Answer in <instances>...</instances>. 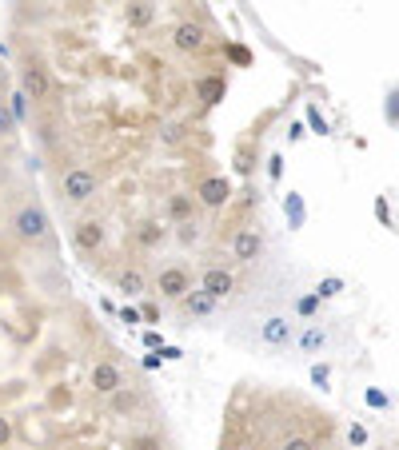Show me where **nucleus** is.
<instances>
[{
    "label": "nucleus",
    "mask_w": 399,
    "mask_h": 450,
    "mask_svg": "<svg viewBox=\"0 0 399 450\" xmlns=\"http://www.w3.org/2000/svg\"><path fill=\"white\" fill-rule=\"evenodd\" d=\"M72 239L80 251H100L104 247V239H108V232H104V223L100 219H80L72 227Z\"/></svg>",
    "instance_id": "obj_9"
},
{
    "label": "nucleus",
    "mask_w": 399,
    "mask_h": 450,
    "mask_svg": "<svg viewBox=\"0 0 399 450\" xmlns=\"http://www.w3.org/2000/svg\"><path fill=\"white\" fill-rule=\"evenodd\" d=\"M92 390H96V395H108V399H112V395H120V390L128 387L124 383V371H120V366L116 363H108V359H100L96 366H92Z\"/></svg>",
    "instance_id": "obj_6"
},
{
    "label": "nucleus",
    "mask_w": 399,
    "mask_h": 450,
    "mask_svg": "<svg viewBox=\"0 0 399 450\" xmlns=\"http://www.w3.org/2000/svg\"><path fill=\"white\" fill-rule=\"evenodd\" d=\"M196 204L228 207L232 204V180H224V176H204V180L196 183Z\"/></svg>",
    "instance_id": "obj_4"
},
{
    "label": "nucleus",
    "mask_w": 399,
    "mask_h": 450,
    "mask_svg": "<svg viewBox=\"0 0 399 450\" xmlns=\"http://www.w3.org/2000/svg\"><path fill=\"white\" fill-rule=\"evenodd\" d=\"M236 171H240V176H251V171H256V159H251L248 147H240V152H236Z\"/></svg>",
    "instance_id": "obj_25"
},
{
    "label": "nucleus",
    "mask_w": 399,
    "mask_h": 450,
    "mask_svg": "<svg viewBox=\"0 0 399 450\" xmlns=\"http://www.w3.org/2000/svg\"><path fill=\"white\" fill-rule=\"evenodd\" d=\"M144 347H148V351H164V339H160V331H144Z\"/></svg>",
    "instance_id": "obj_33"
},
{
    "label": "nucleus",
    "mask_w": 399,
    "mask_h": 450,
    "mask_svg": "<svg viewBox=\"0 0 399 450\" xmlns=\"http://www.w3.org/2000/svg\"><path fill=\"white\" fill-rule=\"evenodd\" d=\"M263 256V232L260 227H240L232 235V259L236 263H256Z\"/></svg>",
    "instance_id": "obj_5"
},
{
    "label": "nucleus",
    "mask_w": 399,
    "mask_h": 450,
    "mask_svg": "<svg viewBox=\"0 0 399 450\" xmlns=\"http://www.w3.org/2000/svg\"><path fill=\"white\" fill-rule=\"evenodd\" d=\"M339 291H344V279H336V275H327V279L315 283V295H320V299H332V295H339Z\"/></svg>",
    "instance_id": "obj_20"
},
{
    "label": "nucleus",
    "mask_w": 399,
    "mask_h": 450,
    "mask_svg": "<svg viewBox=\"0 0 399 450\" xmlns=\"http://www.w3.org/2000/svg\"><path fill=\"white\" fill-rule=\"evenodd\" d=\"M116 315H120V323H128V327H136L140 319H144V311H136V307H120Z\"/></svg>",
    "instance_id": "obj_32"
},
{
    "label": "nucleus",
    "mask_w": 399,
    "mask_h": 450,
    "mask_svg": "<svg viewBox=\"0 0 399 450\" xmlns=\"http://www.w3.org/2000/svg\"><path fill=\"white\" fill-rule=\"evenodd\" d=\"M112 402H116V411H128V406H136V390H120V395H112Z\"/></svg>",
    "instance_id": "obj_31"
},
{
    "label": "nucleus",
    "mask_w": 399,
    "mask_h": 450,
    "mask_svg": "<svg viewBox=\"0 0 399 450\" xmlns=\"http://www.w3.org/2000/svg\"><path fill=\"white\" fill-rule=\"evenodd\" d=\"M116 287H120L128 299H136V295L148 291V279H144V271H140V267H124V271H120V279H116Z\"/></svg>",
    "instance_id": "obj_16"
},
{
    "label": "nucleus",
    "mask_w": 399,
    "mask_h": 450,
    "mask_svg": "<svg viewBox=\"0 0 399 450\" xmlns=\"http://www.w3.org/2000/svg\"><path fill=\"white\" fill-rule=\"evenodd\" d=\"M192 216H196V195H168V219L172 223H192Z\"/></svg>",
    "instance_id": "obj_13"
},
{
    "label": "nucleus",
    "mask_w": 399,
    "mask_h": 450,
    "mask_svg": "<svg viewBox=\"0 0 399 450\" xmlns=\"http://www.w3.org/2000/svg\"><path fill=\"white\" fill-rule=\"evenodd\" d=\"M128 28H144V25H152V16H156V8L152 4H128Z\"/></svg>",
    "instance_id": "obj_17"
},
{
    "label": "nucleus",
    "mask_w": 399,
    "mask_h": 450,
    "mask_svg": "<svg viewBox=\"0 0 399 450\" xmlns=\"http://www.w3.org/2000/svg\"><path fill=\"white\" fill-rule=\"evenodd\" d=\"M236 450H256V446H236Z\"/></svg>",
    "instance_id": "obj_40"
},
{
    "label": "nucleus",
    "mask_w": 399,
    "mask_h": 450,
    "mask_svg": "<svg viewBox=\"0 0 399 450\" xmlns=\"http://www.w3.org/2000/svg\"><path fill=\"white\" fill-rule=\"evenodd\" d=\"M128 450H160V438L156 435H136L128 442Z\"/></svg>",
    "instance_id": "obj_26"
},
{
    "label": "nucleus",
    "mask_w": 399,
    "mask_h": 450,
    "mask_svg": "<svg viewBox=\"0 0 399 450\" xmlns=\"http://www.w3.org/2000/svg\"><path fill=\"white\" fill-rule=\"evenodd\" d=\"M320 303H324V299H320V295H303V299H299V303H296V315L299 319H312L315 315V311H320Z\"/></svg>",
    "instance_id": "obj_19"
},
{
    "label": "nucleus",
    "mask_w": 399,
    "mask_h": 450,
    "mask_svg": "<svg viewBox=\"0 0 399 450\" xmlns=\"http://www.w3.org/2000/svg\"><path fill=\"white\" fill-rule=\"evenodd\" d=\"M164 239H168V227H164L160 219H144L136 227V244L140 247H160Z\"/></svg>",
    "instance_id": "obj_15"
},
{
    "label": "nucleus",
    "mask_w": 399,
    "mask_h": 450,
    "mask_svg": "<svg viewBox=\"0 0 399 450\" xmlns=\"http://www.w3.org/2000/svg\"><path fill=\"white\" fill-rule=\"evenodd\" d=\"M20 92H25L28 100H48V92H52L48 72H44L40 64H28L25 72H20Z\"/></svg>",
    "instance_id": "obj_10"
},
{
    "label": "nucleus",
    "mask_w": 399,
    "mask_h": 450,
    "mask_svg": "<svg viewBox=\"0 0 399 450\" xmlns=\"http://www.w3.org/2000/svg\"><path fill=\"white\" fill-rule=\"evenodd\" d=\"M232 287H236V279H232V271L228 267H208L204 275H200V291H208L212 299H224Z\"/></svg>",
    "instance_id": "obj_11"
},
{
    "label": "nucleus",
    "mask_w": 399,
    "mask_h": 450,
    "mask_svg": "<svg viewBox=\"0 0 399 450\" xmlns=\"http://www.w3.org/2000/svg\"><path fill=\"white\" fill-rule=\"evenodd\" d=\"M8 108H13L16 124H25V120H28V96H25V92H13V100H8Z\"/></svg>",
    "instance_id": "obj_23"
},
{
    "label": "nucleus",
    "mask_w": 399,
    "mask_h": 450,
    "mask_svg": "<svg viewBox=\"0 0 399 450\" xmlns=\"http://www.w3.org/2000/svg\"><path fill=\"white\" fill-rule=\"evenodd\" d=\"M156 291H160L164 299H172V303H184L188 291H192V275H188V267H180V263L164 267L160 275H156Z\"/></svg>",
    "instance_id": "obj_3"
},
{
    "label": "nucleus",
    "mask_w": 399,
    "mask_h": 450,
    "mask_svg": "<svg viewBox=\"0 0 399 450\" xmlns=\"http://www.w3.org/2000/svg\"><path fill=\"white\" fill-rule=\"evenodd\" d=\"M284 211H287V223H292V227H303V199H299L296 192H287Z\"/></svg>",
    "instance_id": "obj_18"
},
{
    "label": "nucleus",
    "mask_w": 399,
    "mask_h": 450,
    "mask_svg": "<svg viewBox=\"0 0 399 450\" xmlns=\"http://www.w3.org/2000/svg\"><path fill=\"white\" fill-rule=\"evenodd\" d=\"M348 438H351V446H363V442H367V430H363V426H351Z\"/></svg>",
    "instance_id": "obj_35"
},
{
    "label": "nucleus",
    "mask_w": 399,
    "mask_h": 450,
    "mask_svg": "<svg viewBox=\"0 0 399 450\" xmlns=\"http://www.w3.org/2000/svg\"><path fill=\"white\" fill-rule=\"evenodd\" d=\"M308 124H312L315 135H327V120L320 116V108H308Z\"/></svg>",
    "instance_id": "obj_30"
},
{
    "label": "nucleus",
    "mask_w": 399,
    "mask_h": 450,
    "mask_svg": "<svg viewBox=\"0 0 399 450\" xmlns=\"http://www.w3.org/2000/svg\"><path fill=\"white\" fill-rule=\"evenodd\" d=\"M308 375H312V387L327 390V383H332V366H327V363H312V371H308Z\"/></svg>",
    "instance_id": "obj_21"
},
{
    "label": "nucleus",
    "mask_w": 399,
    "mask_h": 450,
    "mask_svg": "<svg viewBox=\"0 0 399 450\" xmlns=\"http://www.w3.org/2000/svg\"><path fill=\"white\" fill-rule=\"evenodd\" d=\"M260 339L268 343V347H287V343L296 339V327H292L287 315H268L260 323Z\"/></svg>",
    "instance_id": "obj_8"
},
{
    "label": "nucleus",
    "mask_w": 399,
    "mask_h": 450,
    "mask_svg": "<svg viewBox=\"0 0 399 450\" xmlns=\"http://www.w3.org/2000/svg\"><path fill=\"white\" fill-rule=\"evenodd\" d=\"M8 446H13V418L0 414V450H8Z\"/></svg>",
    "instance_id": "obj_29"
},
{
    "label": "nucleus",
    "mask_w": 399,
    "mask_h": 450,
    "mask_svg": "<svg viewBox=\"0 0 399 450\" xmlns=\"http://www.w3.org/2000/svg\"><path fill=\"white\" fill-rule=\"evenodd\" d=\"M280 450H315V442L312 438H303V435H292V438H284V446Z\"/></svg>",
    "instance_id": "obj_27"
},
{
    "label": "nucleus",
    "mask_w": 399,
    "mask_h": 450,
    "mask_svg": "<svg viewBox=\"0 0 399 450\" xmlns=\"http://www.w3.org/2000/svg\"><path fill=\"white\" fill-rule=\"evenodd\" d=\"M200 96L216 104V96H224V80H200Z\"/></svg>",
    "instance_id": "obj_22"
},
{
    "label": "nucleus",
    "mask_w": 399,
    "mask_h": 450,
    "mask_svg": "<svg viewBox=\"0 0 399 450\" xmlns=\"http://www.w3.org/2000/svg\"><path fill=\"white\" fill-rule=\"evenodd\" d=\"M48 216H44V207H37V204H28V207H20L13 216V232L25 239V244H44L48 239Z\"/></svg>",
    "instance_id": "obj_1"
},
{
    "label": "nucleus",
    "mask_w": 399,
    "mask_h": 450,
    "mask_svg": "<svg viewBox=\"0 0 399 450\" xmlns=\"http://www.w3.org/2000/svg\"><path fill=\"white\" fill-rule=\"evenodd\" d=\"M144 319H148V323H156V319H160V311H156L152 303H144Z\"/></svg>",
    "instance_id": "obj_38"
},
{
    "label": "nucleus",
    "mask_w": 399,
    "mask_h": 450,
    "mask_svg": "<svg viewBox=\"0 0 399 450\" xmlns=\"http://www.w3.org/2000/svg\"><path fill=\"white\" fill-rule=\"evenodd\" d=\"M60 192H64V199H68V204H88V199L96 195V171H88V168L64 171Z\"/></svg>",
    "instance_id": "obj_2"
},
{
    "label": "nucleus",
    "mask_w": 399,
    "mask_h": 450,
    "mask_svg": "<svg viewBox=\"0 0 399 450\" xmlns=\"http://www.w3.org/2000/svg\"><path fill=\"white\" fill-rule=\"evenodd\" d=\"M172 44L180 52H204L208 48V32H204L200 20H180V25L172 28Z\"/></svg>",
    "instance_id": "obj_7"
},
{
    "label": "nucleus",
    "mask_w": 399,
    "mask_h": 450,
    "mask_svg": "<svg viewBox=\"0 0 399 450\" xmlns=\"http://www.w3.org/2000/svg\"><path fill=\"white\" fill-rule=\"evenodd\" d=\"M375 216L384 219V223L391 219V207H387V199H375Z\"/></svg>",
    "instance_id": "obj_36"
},
{
    "label": "nucleus",
    "mask_w": 399,
    "mask_h": 450,
    "mask_svg": "<svg viewBox=\"0 0 399 450\" xmlns=\"http://www.w3.org/2000/svg\"><path fill=\"white\" fill-rule=\"evenodd\" d=\"M216 303H220V299H212L208 291H200V287H192V291H188V299H184L180 307H184V311H188L192 319H208V315L216 311Z\"/></svg>",
    "instance_id": "obj_12"
},
{
    "label": "nucleus",
    "mask_w": 399,
    "mask_h": 450,
    "mask_svg": "<svg viewBox=\"0 0 399 450\" xmlns=\"http://www.w3.org/2000/svg\"><path fill=\"white\" fill-rule=\"evenodd\" d=\"M268 176H272V180H280V176H284V156H272V159H268Z\"/></svg>",
    "instance_id": "obj_34"
},
{
    "label": "nucleus",
    "mask_w": 399,
    "mask_h": 450,
    "mask_svg": "<svg viewBox=\"0 0 399 450\" xmlns=\"http://www.w3.org/2000/svg\"><path fill=\"white\" fill-rule=\"evenodd\" d=\"M16 132V116H13V108L0 100V135H13Z\"/></svg>",
    "instance_id": "obj_24"
},
{
    "label": "nucleus",
    "mask_w": 399,
    "mask_h": 450,
    "mask_svg": "<svg viewBox=\"0 0 399 450\" xmlns=\"http://www.w3.org/2000/svg\"><path fill=\"white\" fill-rule=\"evenodd\" d=\"M327 347V331L320 323H308V327L299 331V351L303 355H320Z\"/></svg>",
    "instance_id": "obj_14"
},
{
    "label": "nucleus",
    "mask_w": 399,
    "mask_h": 450,
    "mask_svg": "<svg viewBox=\"0 0 399 450\" xmlns=\"http://www.w3.org/2000/svg\"><path fill=\"white\" fill-rule=\"evenodd\" d=\"M387 116H391V120H399V92L391 96V108H387Z\"/></svg>",
    "instance_id": "obj_39"
},
{
    "label": "nucleus",
    "mask_w": 399,
    "mask_h": 450,
    "mask_svg": "<svg viewBox=\"0 0 399 450\" xmlns=\"http://www.w3.org/2000/svg\"><path fill=\"white\" fill-rule=\"evenodd\" d=\"M160 363H164V355H148V359H144V366H148V371H156Z\"/></svg>",
    "instance_id": "obj_37"
},
{
    "label": "nucleus",
    "mask_w": 399,
    "mask_h": 450,
    "mask_svg": "<svg viewBox=\"0 0 399 450\" xmlns=\"http://www.w3.org/2000/svg\"><path fill=\"white\" fill-rule=\"evenodd\" d=\"M363 399H367V406H375V411H379V406H384V411L391 406V399H387L384 390H375V387H367V395H363Z\"/></svg>",
    "instance_id": "obj_28"
}]
</instances>
